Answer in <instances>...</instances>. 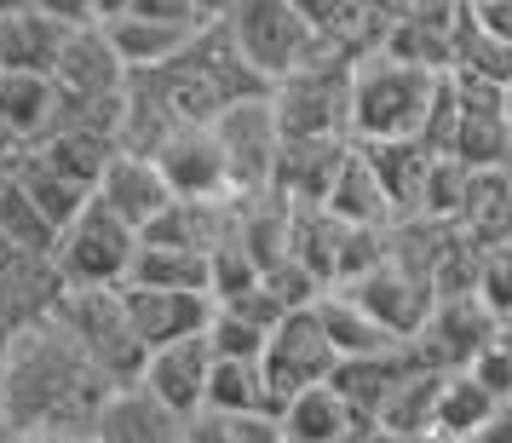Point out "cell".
<instances>
[{
  "label": "cell",
  "instance_id": "6da1fadb",
  "mask_svg": "<svg viewBox=\"0 0 512 443\" xmlns=\"http://www.w3.org/2000/svg\"><path fill=\"white\" fill-rule=\"evenodd\" d=\"M110 392L116 386L52 323V311L0 346V426L6 432H93Z\"/></svg>",
  "mask_w": 512,
  "mask_h": 443
},
{
  "label": "cell",
  "instance_id": "7a4b0ae2",
  "mask_svg": "<svg viewBox=\"0 0 512 443\" xmlns=\"http://www.w3.org/2000/svg\"><path fill=\"white\" fill-rule=\"evenodd\" d=\"M443 75L397 64L386 52H369L351 64V104H346V133L351 144H386V139H415L426 104L438 93Z\"/></svg>",
  "mask_w": 512,
  "mask_h": 443
},
{
  "label": "cell",
  "instance_id": "3957f363",
  "mask_svg": "<svg viewBox=\"0 0 512 443\" xmlns=\"http://www.w3.org/2000/svg\"><path fill=\"white\" fill-rule=\"evenodd\" d=\"M52 323L87 351V363L110 386H139L144 346L133 340V328H127V311H121L116 288H64L58 305H52Z\"/></svg>",
  "mask_w": 512,
  "mask_h": 443
},
{
  "label": "cell",
  "instance_id": "277c9868",
  "mask_svg": "<svg viewBox=\"0 0 512 443\" xmlns=\"http://www.w3.org/2000/svg\"><path fill=\"white\" fill-rule=\"evenodd\" d=\"M225 35H231L236 58H242L265 87L323 58V41L300 24V12H294L288 0H236L231 12H225Z\"/></svg>",
  "mask_w": 512,
  "mask_h": 443
},
{
  "label": "cell",
  "instance_id": "5b68a950",
  "mask_svg": "<svg viewBox=\"0 0 512 443\" xmlns=\"http://www.w3.org/2000/svg\"><path fill=\"white\" fill-rule=\"evenodd\" d=\"M271 121L282 139H351L346 133V104H351V64L323 52L317 64L282 75L265 87Z\"/></svg>",
  "mask_w": 512,
  "mask_h": 443
},
{
  "label": "cell",
  "instance_id": "8992f818",
  "mask_svg": "<svg viewBox=\"0 0 512 443\" xmlns=\"http://www.w3.org/2000/svg\"><path fill=\"white\" fill-rule=\"evenodd\" d=\"M133 254H139V231L121 225L104 202H87L58 231L52 271H58L64 288H121L127 271H133Z\"/></svg>",
  "mask_w": 512,
  "mask_h": 443
},
{
  "label": "cell",
  "instance_id": "52a82bcc",
  "mask_svg": "<svg viewBox=\"0 0 512 443\" xmlns=\"http://www.w3.org/2000/svg\"><path fill=\"white\" fill-rule=\"evenodd\" d=\"M208 127H213V144H219L231 196H265V190H271L277 150H282L271 104H265V98H236V104H225Z\"/></svg>",
  "mask_w": 512,
  "mask_h": 443
},
{
  "label": "cell",
  "instance_id": "ba28073f",
  "mask_svg": "<svg viewBox=\"0 0 512 443\" xmlns=\"http://www.w3.org/2000/svg\"><path fill=\"white\" fill-rule=\"evenodd\" d=\"M334 363L340 357H334V346H328V334L311 305L305 311H282L277 328L265 334V351H259V374H265L271 403L305 392V386H323L328 374H334Z\"/></svg>",
  "mask_w": 512,
  "mask_h": 443
},
{
  "label": "cell",
  "instance_id": "9c48e42d",
  "mask_svg": "<svg viewBox=\"0 0 512 443\" xmlns=\"http://www.w3.org/2000/svg\"><path fill=\"white\" fill-rule=\"evenodd\" d=\"M489 340H495V317H489L472 294H461V300H432V317L420 323L409 351H415L420 369L455 374V369H466L472 351H484Z\"/></svg>",
  "mask_w": 512,
  "mask_h": 443
},
{
  "label": "cell",
  "instance_id": "30bf717a",
  "mask_svg": "<svg viewBox=\"0 0 512 443\" xmlns=\"http://www.w3.org/2000/svg\"><path fill=\"white\" fill-rule=\"evenodd\" d=\"M116 294H121V311H127V328H133V340L144 351L190 340L213 317L208 294H185V288H139V282H121Z\"/></svg>",
  "mask_w": 512,
  "mask_h": 443
},
{
  "label": "cell",
  "instance_id": "8fae6325",
  "mask_svg": "<svg viewBox=\"0 0 512 443\" xmlns=\"http://www.w3.org/2000/svg\"><path fill=\"white\" fill-rule=\"evenodd\" d=\"M150 162H156V173H162V185L173 202H219V196H231L219 144H213V127H173L156 144Z\"/></svg>",
  "mask_w": 512,
  "mask_h": 443
},
{
  "label": "cell",
  "instance_id": "7c38bea8",
  "mask_svg": "<svg viewBox=\"0 0 512 443\" xmlns=\"http://www.w3.org/2000/svg\"><path fill=\"white\" fill-rule=\"evenodd\" d=\"M340 294H346L357 311H369L392 340H415L420 323L432 317V288L415 282L409 271H397L392 259H386V265H374V271H363L357 282H346Z\"/></svg>",
  "mask_w": 512,
  "mask_h": 443
},
{
  "label": "cell",
  "instance_id": "4fadbf2b",
  "mask_svg": "<svg viewBox=\"0 0 512 443\" xmlns=\"http://www.w3.org/2000/svg\"><path fill=\"white\" fill-rule=\"evenodd\" d=\"M346 156H351V139H282L265 196H277L282 208H323V196Z\"/></svg>",
  "mask_w": 512,
  "mask_h": 443
},
{
  "label": "cell",
  "instance_id": "5bb4252c",
  "mask_svg": "<svg viewBox=\"0 0 512 443\" xmlns=\"http://www.w3.org/2000/svg\"><path fill=\"white\" fill-rule=\"evenodd\" d=\"M208 340L202 334H190V340H173V346H156L144 351V369H139V386L156 403H162L167 415L190 420L202 409V392H208Z\"/></svg>",
  "mask_w": 512,
  "mask_h": 443
},
{
  "label": "cell",
  "instance_id": "9a60e30c",
  "mask_svg": "<svg viewBox=\"0 0 512 443\" xmlns=\"http://www.w3.org/2000/svg\"><path fill=\"white\" fill-rule=\"evenodd\" d=\"M64 294V282L52 271V259L41 254H12L0 248V346L18 334V328L41 323Z\"/></svg>",
  "mask_w": 512,
  "mask_h": 443
},
{
  "label": "cell",
  "instance_id": "2e32d148",
  "mask_svg": "<svg viewBox=\"0 0 512 443\" xmlns=\"http://www.w3.org/2000/svg\"><path fill=\"white\" fill-rule=\"evenodd\" d=\"M93 202H104V208L116 213L121 225H133V231H144L162 208H173V196H167L156 162H150V156H121V150L110 156V167L98 173Z\"/></svg>",
  "mask_w": 512,
  "mask_h": 443
},
{
  "label": "cell",
  "instance_id": "e0dca14e",
  "mask_svg": "<svg viewBox=\"0 0 512 443\" xmlns=\"http://www.w3.org/2000/svg\"><path fill=\"white\" fill-rule=\"evenodd\" d=\"M127 70H121V58L110 52L104 41V29L98 24H81L64 35V47H58V64H52V87L58 93H75V98H116Z\"/></svg>",
  "mask_w": 512,
  "mask_h": 443
},
{
  "label": "cell",
  "instance_id": "ac0fdd59",
  "mask_svg": "<svg viewBox=\"0 0 512 443\" xmlns=\"http://www.w3.org/2000/svg\"><path fill=\"white\" fill-rule=\"evenodd\" d=\"M185 420L167 415L144 386H116L93 420V443H179Z\"/></svg>",
  "mask_w": 512,
  "mask_h": 443
},
{
  "label": "cell",
  "instance_id": "d6986e66",
  "mask_svg": "<svg viewBox=\"0 0 512 443\" xmlns=\"http://www.w3.org/2000/svg\"><path fill=\"white\" fill-rule=\"evenodd\" d=\"M415 351H409V340L392 351H374V357H340L334 363V374H328V386L351 403V415L357 420H369L374 409H380V397L392 392L403 374H415Z\"/></svg>",
  "mask_w": 512,
  "mask_h": 443
},
{
  "label": "cell",
  "instance_id": "ffe728a7",
  "mask_svg": "<svg viewBox=\"0 0 512 443\" xmlns=\"http://www.w3.org/2000/svg\"><path fill=\"white\" fill-rule=\"evenodd\" d=\"M357 426V415H351V403L334 386H305V392L282 397L277 403V432L282 443H340Z\"/></svg>",
  "mask_w": 512,
  "mask_h": 443
},
{
  "label": "cell",
  "instance_id": "44dd1931",
  "mask_svg": "<svg viewBox=\"0 0 512 443\" xmlns=\"http://www.w3.org/2000/svg\"><path fill=\"white\" fill-rule=\"evenodd\" d=\"M323 213H328V219H340V225H357V231H392V225H397L392 202L380 196V185H374V173H369V162H363V150H357V144H351V156L340 162L334 185H328Z\"/></svg>",
  "mask_w": 512,
  "mask_h": 443
},
{
  "label": "cell",
  "instance_id": "7402d4cb",
  "mask_svg": "<svg viewBox=\"0 0 512 443\" xmlns=\"http://www.w3.org/2000/svg\"><path fill=\"white\" fill-rule=\"evenodd\" d=\"M363 150V162H369L374 185H380V196L392 202L397 219H415L420 208V185H426V167H432V156L420 150L415 139H386V144H357Z\"/></svg>",
  "mask_w": 512,
  "mask_h": 443
},
{
  "label": "cell",
  "instance_id": "603a6c76",
  "mask_svg": "<svg viewBox=\"0 0 512 443\" xmlns=\"http://www.w3.org/2000/svg\"><path fill=\"white\" fill-rule=\"evenodd\" d=\"M438 380H443V374H432V369L403 374L392 392L380 397V409L369 415V426H374V432H386V438L426 443V438H432V403H438Z\"/></svg>",
  "mask_w": 512,
  "mask_h": 443
},
{
  "label": "cell",
  "instance_id": "cb8c5ba5",
  "mask_svg": "<svg viewBox=\"0 0 512 443\" xmlns=\"http://www.w3.org/2000/svg\"><path fill=\"white\" fill-rule=\"evenodd\" d=\"M64 35H70V29L52 24V18H41L35 6H24V12H6V18H0V70L52 75Z\"/></svg>",
  "mask_w": 512,
  "mask_h": 443
},
{
  "label": "cell",
  "instance_id": "d4e9b609",
  "mask_svg": "<svg viewBox=\"0 0 512 443\" xmlns=\"http://www.w3.org/2000/svg\"><path fill=\"white\" fill-rule=\"evenodd\" d=\"M104 29V41H110V52L121 58V70H156V64H173L179 52H185V41L196 35V29L185 24H156V18H110Z\"/></svg>",
  "mask_w": 512,
  "mask_h": 443
},
{
  "label": "cell",
  "instance_id": "484cf974",
  "mask_svg": "<svg viewBox=\"0 0 512 443\" xmlns=\"http://www.w3.org/2000/svg\"><path fill=\"white\" fill-rule=\"evenodd\" d=\"M495 415V397L472 380V374H443L438 403H432V438L426 443H472L484 432V420Z\"/></svg>",
  "mask_w": 512,
  "mask_h": 443
},
{
  "label": "cell",
  "instance_id": "4316f807",
  "mask_svg": "<svg viewBox=\"0 0 512 443\" xmlns=\"http://www.w3.org/2000/svg\"><path fill=\"white\" fill-rule=\"evenodd\" d=\"M6 179H12V185L24 190V196L35 202V208H41V219H47L52 231H64V225H70L75 213H81L87 202H93V190H81L75 179L52 173V167L41 162V156H29V150H18V156H12Z\"/></svg>",
  "mask_w": 512,
  "mask_h": 443
},
{
  "label": "cell",
  "instance_id": "83f0119b",
  "mask_svg": "<svg viewBox=\"0 0 512 443\" xmlns=\"http://www.w3.org/2000/svg\"><path fill=\"white\" fill-rule=\"evenodd\" d=\"M52 75H24L0 70V133H12L18 144H35L52 121Z\"/></svg>",
  "mask_w": 512,
  "mask_h": 443
},
{
  "label": "cell",
  "instance_id": "f1b7e54d",
  "mask_svg": "<svg viewBox=\"0 0 512 443\" xmlns=\"http://www.w3.org/2000/svg\"><path fill=\"white\" fill-rule=\"evenodd\" d=\"M311 311H317V323H323V334H328V346H334V357H374V351L403 346V340H392L386 328L374 323L369 311H357V305H351L340 288H328V294L311 305Z\"/></svg>",
  "mask_w": 512,
  "mask_h": 443
},
{
  "label": "cell",
  "instance_id": "f546056e",
  "mask_svg": "<svg viewBox=\"0 0 512 443\" xmlns=\"http://www.w3.org/2000/svg\"><path fill=\"white\" fill-rule=\"evenodd\" d=\"M127 282H139V288H185V294H208V254H202V248L139 242Z\"/></svg>",
  "mask_w": 512,
  "mask_h": 443
},
{
  "label": "cell",
  "instance_id": "4dcf8cb0",
  "mask_svg": "<svg viewBox=\"0 0 512 443\" xmlns=\"http://www.w3.org/2000/svg\"><path fill=\"white\" fill-rule=\"evenodd\" d=\"M202 409H219V415H277V403L265 392V374L259 363H208V392H202Z\"/></svg>",
  "mask_w": 512,
  "mask_h": 443
},
{
  "label": "cell",
  "instance_id": "1f68e13d",
  "mask_svg": "<svg viewBox=\"0 0 512 443\" xmlns=\"http://www.w3.org/2000/svg\"><path fill=\"white\" fill-rule=\"evenodd\" d=\"M0 248H12V254H41V259H52V248H58V231L41 219V208H35L12 179H0Z\"/></svg>",
  "mask_w": 512,
  "mask_h": 443
},
{
  "label": "cell",
  "instance_id": "d6a6232c",
  "mask_svg": "<svg viewBox=\"0 0 512 443\" xmlns=\"http://www.w3.org/2000/svg\"><path fill=\"white\" fill-rule=\"evenodd\" d=\"M466 190H472V167H461L455 156H432L415 213H420V219H443V225H455L461 208H466Z\"/></svg>",
  "mask_w": 512,
  "mask_h": 443
},
{
  "label": "cell",
  "instance_id": "836d02e7",
  "mask_svg": "<svg viewBox=\"0 0 512 443\" xmlns=\"http://www.w3.org/2000/svg\"><path fill=\"white\" fill-rule=\"evenodd\" d=\"M185 443H282L277 415H219V409H196L185 420Z\"/></svg>",
  "mask_w": 512,
  "mask_h": 443
},
{
  "label": "cell",
  "instance_id": "e575fe53",
  "mask_svg": "<svg viewBox=\"0 0 512 443\" xmlns=\"http://www.w3.org/2000/svg\"><path fill=\"white\" fill-rule=\"evenodd\" d=\"M472 300L484 305L495 323L512 317V242L478 248V282H472Z\"/></svg>",
  "mask_w": 512,
  "mask_h": 443
},
{
  "label": "cell",
  "instance_id": "d590c367",
  "mask_svg": "<svg viewBox=\"0 0 512 443\" xmlns=\"http://www.w3.org/2000/svg\"><path fill=\"white\" fill-rule=\"evenodd\" d=\"M461 374H472V380H478L495 403H501V397H512V351L501 346V340H489L484 351H472V363H466Z\"/></svg>",
  "mask_w": 512,
  "mask_h": 443
},
{
  "label": "cell",
  "instance_id": "8d00e7d4",
  "mask_svg": "<svg viewBox=\"0 0 512 443\" xmlns=\"http://www.w3.org/2000/svg\"><path fill=\"white\" fill-rule=\"evenodd\" d=\"M472 6V18L501 41V47H512V0H466Z\"/></svg>",
  "mask_w": 512,
  "mask_h": 443
},
{
  "label": "cell",
  "instance_id": "74e56055",
  "mask_svg": "<svg viewBox=\"0 0 512 443\" xmlns=\"http://www.w3.org/2000/svg\"><path fill=\"white\" fill-rule=\"evenodd\" d=\"M41 18H52V24H64V29H81V24H93V0H29Z\"/></svg>",
  "mask_w": 512,
  "mask_h": 443
},
{
  "label": "cell",
  "instance_id": "f35d334b",
  "mask_svg": "<svg viewBox=\"0 0 512 443\" xmlns=\"http://www.w3.org/2000/svg\"><path fill=\"white\" fill-rule=\"evenodd\" d=\"M472 443H512V397H501V403H495V415L484 420V432H478Z\"/></svg>",
  "mask_w": 512,
  "mask_h": 443
},
{
  "label": "cell",
  "instance_id": "ab89813d",
  "mask_svg": "<svg viewBox=\"0 0 512 443\" xmlns=\"http://www.w3.org/2000/svg\"><path fill=\"white\" fill-rule=\"evenodd\" d=\"M6 443H93V432H12Z\"/></svg>",
  "mask_w": 512,
  "mask_h": 443
},
{
  "label": "cell",
  "instance_id": "60d3db41",
  "mask_svg": "<svg viewBox=\"0 0 512 443\" xmlns=\"http://www.w3.org/2000/svg\"><path fill=\"white\" fill-rule=\"evenodd\" d=\"M231 6L236 0H190V18H196V24H225Z\"/></svg>",
  "mask_w": 512,
  "mask_h": 443
},
{
  "label": "cell",
  "instance_id": "b9f144b4",
  "mask_svg": "<svg viewBox=\"0 0 512 443\" xmlns=\"http://www.w3.org/2000/svg\"><path fill=\"white\" fill-rule=\"evenodd\" d=\"M18 150H24V144L12 139V133H0V179H6V167H12V156H18Z\"/></svg>",
  "mask_w": 512,
  "mask_h": 443
},
{
  "label": "cell",
  "instance_id": "7bdbcfd3",
  "mask_svg": "<svg viewBox=\"0 0 512 443\" xmlns=\"http://www.w3.org/2000/svg\"><path fill=\"white\" fill-rule=\"evenodd\" d=\"M501 110H507V127H512V75L501 81Z\"/></svg>",
  "mask_w": 512,
  "mask_h": 443
},
{
  "label": "cell",
  "instance_id": "ee69618b",
  "mask_svg": "<svg viewBox=\"0 0 512 443\" xmlns=\"http://www.w3.org/2000/svg\"><path fill=\"white\" fill-rule=\"evenodd\" d=\"M29 0H0V18H6V12H24Z\"/></svg>",
  "mask_w": 512,
  "mask_h": 443
},
{
  "label": "cell",
  "instance_id": "f6af8a7d",
  "mask_svg": "<svg viewBox=\"0 0 512 443\" xmlns=\"http://www.w3.org/2000/svg\"><path fill=\"white\" fill-rule=\"evenodd\" d=\"M179 443H185V438H179Z\"/></svg>",
  "mask_w": 512,
  "mask_h": 443
}]
</instances>
